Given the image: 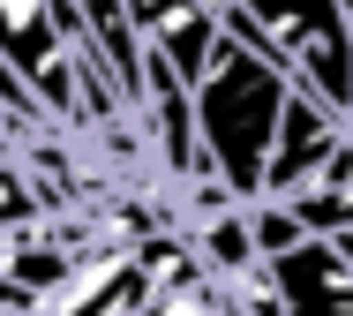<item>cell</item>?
<instances>
[{
	"instance_id": "1",
	"label": "cell",
	"mask_w": 353,
	"mask_h": 316,
	"mask_svg": "<svg viewBox=\"0 0 353 316\" xmlns=\"http://www.w3.org/2000/svg\"><path fill=\"white\" fill-rule=\"evenodd\" d=\"M285 68L248 53L241 38L218 30L203 76L188 83V113H196V144H203V166L248 204L263 188V158H271V128H279V106H285Z\"/></svg>"
},
{
	"instance_id": "2",
	"label": "cell",
	"mask_w": 353,
	"mask_h": 316,
	"mask_svg": "<svg viewBox=\"0 0 353 316\" xmlns=\"http://www.w3.org/2000/svg\"><path fill=\"white\" fill-rule=\"evenodd\" d=\"M218 30L279 61L285 83L353 113V8L346 0H218Z\"/></svg>"
},
{
	"instance_id": "3",
	"label": "cell",
	"mask_w": 353,
	"mask_h": 316,
	"mask_svg": "<svg viewBox=\"0 0 353 316\" xmlns=\"http://www.w3.org/2000/svg\"><path fill=\"white\" fill-rule=\"evenodd\" d=\"M339 136H346V113L293 83L285 106H279V128H271V158H263V188H256V196H293V188L323 166V151H331Z\"/></svg>"
},
{
	"instance_id": "4",
	"label": "cell",
	"mask_w": 353,
	"mask_h": 316,
	"mask_svg": "<svg viewBox=\"0 0 353 316\" xmlns=\"http://www.w3.org/2000/svg\"><path fill=\"white\" fill-rule=\"evenodd\" d=\"M279 309H353V256L331 234H301L279 256H256Z\"/></svg>"
}]
</instances>
